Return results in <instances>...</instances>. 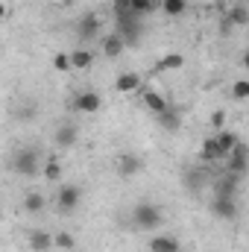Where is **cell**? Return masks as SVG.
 Returning a JSON list of instances; mask_svg holds the SVG:
<instances>
[{
	"label": "cell",
	"mask_w": 249,
	"mask_h": 252,
	"mask_svg": "<svg viewBox=\"0 0 249 252\" xmlns=\"http://www.w3.org/2000/svg\"><path fill=\"white\" fill-rule=\"evenodd\" d=\"M132 223L144 232H156L161 223H164V211L156 205V202H138L132 208Z\"/></svg>",
	"instance_id": "6da1fadb"
},
{
	"label": "cell",
	"mask_w": 249,
	"mask_h": 252,
	"mask_svg": "<svg viewBox=\"0 0 249 252\" xmlns=\"http://www.w3.org/2000/svg\"><path fill=\"white\" fill-rule=\"evenodd\" d=\"M12 167H15V173H21L24 179H35V176L41 173V153L32 150V147L18 150L15 158H12Z\"/></svg>",
	"instance_id": "7a4b0ae2"
},
{
	"label": "cell",
	"mask_w": 249,
	"mask_h": 252,
	"mask_svg": "<svg viewBox=\"0 0 249 252\" xmlns=\"http://www.w3.org/2000/svg\"><path fill=\"white\" fill-rule=\"evenodd\" d=\"M115 167H118V176L121 179H132V176H138L144 170V161L135 153H124V156H118V164Z\"/></svg>",
	"instance_id": "3957f363"
},
{
	"label": "cell",
	"mask_w": 249,
	"mask_h": 252,
	"mask_svg": "<svg viewBox=\"0 0 249 252\" xmlns=\"http://www.w3.org/2000/svg\"><path fill=\"white\" fill-rule=\"evenodd\" d=\"M73 106H76V112H82V115H97V112L103 109V97H100L97 91H82V94H76Z\"/></svg>",
	"instance_id": "277c9868"
},
{
	"label": "cell",
	"mask_w": 249,
	"mask_h": 252,
	"mask_svg": "<svg viewBox=\"0 0 249 252\" xmlns=\"http://www.w3.org/2000/svg\"><path fill=\"white\" fill-rule=\"evenodd\" d=\"M79 202H82V190H79V185H62L59 193H56V205H59L62 211H73Z\"/></svg>",
	"instance_id": "5b68a950"
},
{
	"label": "cell",
	"mask_w": 249,
	"mask_h": 252,
	"mask_svg": "<svg viewBox=\"0 0 249 252\" xmlns=\"http://www.w3.org/2000/svg\"><path fill=\"white\" fill-rule=\"evenodd\" d=\"M211 211L220 217V220H238V202H235V196H214V202H211Z\"/></svg>",
	"instance_id": "8992f818"
},
{
	"label": "cell",
	"mask_w": 249,
	"mask_h": 252,
	"mask_svg": "<svg viewBox=\"0 0 249 252\" xmlns=\"http://www.w3.org/2000/svg\"><path fill=\"white\" fill-rule=\"evenodd\" d=\"M141 88V73H135V70H124L118 79H115V91L118 94H132V91H138Z\"/></svg>",
	"instance_id": "52a82bcc"
},
{
	"label": "cell",
	"mask_w": 249,
	"mask_h": 252,
	"mask_svg": "<svg viewBox=\"0 0 249 252\" xmlns=\"http://www.w3.org/2000/svg\"><path fill=\"white\" fill-rule=\"evenodd\" d=\"M126 50V38L121 32H109L106 38H103V53L109 56V59H118V56H124Z\"/></svg>",
	"instance_id": "ba28073f"
},
{
	"label": "cell",
	"mask_w": 249,
	"mask_h": 252,
	"mask_svg": "<svg viewBox=\"0 0 249 252\" xmlns=\"http://www.w3.org/2000/svg\"><path fill=\"white\" fill-rule=\"evenodd\" d=\"M144 109L147 112H153V115H161L164 109H170V103H167V97L161 94V91H144Z\"/></svg>",
	"instance_id": "9c48e42d"
},
{
	"label": "cell",
	"mask_w": 249,
	"mask_h": 252,
	"mask_svg": "<svg viewBox=\"0 0 249 252\" xmlns=\"http://www.w3.org/2000/svg\"><path fill=\"white\" fill-rule=\"evenodd\" d=\"M220 158H223V153H220V147H217V138L208 135V138L202 141V147H199V161H202V164H214V161H220Z\"/></svg>",
	"instance_id": "30bf717a"
},
{
	"label": "cell",
	"mask_w": 249,
	"mask_h": 252,
	"mask_svg": "<svg viewBox=\"0 0 249 252\" xmlns=\"http://www.w3.org/2000/svg\"><path fill=\"white\" fill-rule=\"evenodd\" d=\"M67 59H70V70H88L94 64L91 50H85V47H76L73 53H67Z\"/></svg>",
	"instance_id": "8fae6325"
},
{
	"label": "cell",
	"mask_w": 249,
	"mask_h": 252,
	"mask_svg": "<svg viewBox=\"0 0 249 252\" xmlns=\"http://www.w3.org/2000/svg\"><path fill=\"white\" fill-rule=\"evenodd\" d=\"M185 64V56L179 53H164L158 62H156V73H170V70H179Z\"/></svg>",
	"instance_id": "7c38bea8"
},
{
	"label": "cell",
	"mask_w": 249,
	"mask_h": 252,
	"mask_svg": "<svg viewBox=\"0 0 249 252\" xmlns=\"http://www.w3.org/2000/svg\"><path fill=\"white\" fill-rule=\"evenodd\" d=\"M150 252H179V241L170 238V235H153Z\"/></svg>",
	"instance_id": "4fadbf2b"
},
{
	"label": "cell",
	"mask_w": 249,
	"mask_h": 252,
	"mask_svg": "<svg viewBox=\"0 0 249 252\" xmlns=\"http://www.w3.org/2000/svg\"><path fill=\"white\" fill-rule=\"evenodd\" d=\"M158 0H126V12H132L135 18H144L150 12H156Z\"/></svg>",
	"instance_id": "5bb4252c"
},
{
	"label": "cell",
	"mask_w": 249,
	"mask_h": 252,
	"mask_svg": "<svg viewBox=\"0 0 249 252\" xmlns=\"http://www.w3.org/2000/svg\"><path fill=\"white\" fill-rule=\"evenodd\" d=\"M214 138H217V147H220V153H223V158L232 153V147L241 141L235 132H229V129H220V132H214Z\"/></svg>",
	"instance_id": "9a60e30c"
},
{
	"label": "cell",
	"mask_w": 249,
	"mask_h": 252,
	"mask_svg": "<svg viewBox=\"0 0 249 252\" xmlns=\"http://www.w3.org/2000/svg\"><path fill=\"white\" fill-rule=\"evenodd\" d=\"M158 118V124H161V129H167V132H176L179 126H182V115L176 112V109H164L161 115H156Z\"/></svg>",
	"instance_id": "2e32d148"
},
{
	"label": "cell",
	"mask_w": 249,
	"mask_h": 252,
	"mask_svg": "<svg viewBox=\"0 0 249 252\" xmlns=\"http://www.w3.org/2000/svg\"><path fill=\"white\" fill-rule=\"evenodd\" d=\"M76 141H79V132H76V126L67 124V126H62V129L56 132V144H59L62 150H70Z\"/></svg>",
	"instance_id": "e0dca14e"
},
{
	"label": "cell",
	"mask_w": 249,
	"mask_h": 252,
	"mask_svg": "<svg viewBox=\"0 0 249 252\" xmlns=\"http://www.w3.org/2000/svg\"><path fill=\"white\" fill-rule=\"evenodd\" d=\"M158 9H161L167 18H179V15H185L187 0H158Z\"/></svg>",
	"instance_id": "ac0fdd59"
},
{
	"label": "cell",
	"mask_w": 249,
	"mask_h": 252,
	"mask_svg": "<svg viewBox=\"0 0 249 252\" xmlns=\"http://www.w3.org/2000/svg\"><path fill=\"white\" fill-rule=\"evenodd\" d=\"M30 247L35 252H47L53 247V235H50V232H32V235H30Z\"/></svg>",
	"instance_id": "d6986e66"
},
{
	"label": "cell",
	"mask_w": 249,
	"mask_h": 252,
	"mask_svg": "<svg viewBox=\"0 0 249 252\" xmlns=\"http://www.w3.org/2000/svg\"><path fill=\"white\" fill-rule=\"evenodd\" d=\"M41 176H44L47 182H59V179H62V161H59V158H47L44 167H41Z\"/></svg>",
	"instance_id": "ffe728a7"
},
{
	"label": "cell",
	"mask_w": 249,
	"mask_h": 252,
	"mask_svg": "<svg viewBox=\"0 0 249 252\" xmlns=\"http://www.w3.org/2000/svg\"><path fill=\"white\" fill-rule=\"evenodd\" d=\"M53 247L70 252V250H76V238H73L70 232H56V235H53Z\"/></svg>",
	"instance_id": "44dd1931"
},
{
	"label": "cell",
	"mask_w": 249,
	"mask_h": 252,
	"mask_svg": "<svg viewBox=\"0 0 249 252\" xmlns=\"http://www.w3.org/2000/svg\"><path fill=\"white\" fill-rule=\"evenodd\" d=\"M24 208H27L30 214H38V211L44 208V196H41V193H35V190H32V193H27V196H24Z\"/></svg>",
	"instance_id": "7402d4cb"
},
{
	"label": "cell",
	"mask_w": 249,
	"mask_h": 252,
	"mask_svg": "<svg viewBox=\"0 0 249 252\" xmlns=\"http://www.w3.org/2000/svg\"><path fill=\"white\" fill-rule=\"evenodd\" d=\"M229 24H235V27H247L249 24V12L244 9V6H235L232 12H229V21H226V27Z\"/></svg>",
	"instance_id": "603a6c76"
},
{
	"label": "cell",
	"mask_w": 249,
	"mask_h": 252,
	"mask_svg": "<svg viewBox=\"0 0 249 252\" xmlns=\"http://www.w3.org/2000/svg\"><path fill=\"white\" fill-rule=\"evenodd\" d=\"M232 97H235V100H247L249 97V79H235V85H232Z\"/></svg>",
	"instance_id": "cb8c5ba5"
},
{
	"label": "cell",
	"mask_w": 249,
	"mask_h": 252,
	"mask_svg": "<svg viewBox=\"0 0 249 252\" xmlns=\"http://www.w3.org/2000/svg\"><path fill=\"white\" fill-rule=\"evenodd\" d=\"M211 129H214V132L226 129V112H223V109H217V112L211 115Z\"/></svg>",
	"instance_id": "d4e9b609"
},
{
	"label": "cell",
	"mask_w": 249,
	"mask_h": 252,
	"mask_svg": "<svg viewBox=\"0 0 249 252\" xmlns=\"http://www.w3.org/2000/svg\"><path fill=\"white\" fill-rule=\"evenodd\" d=\"M53 67H56L59 73L70 70V59H67V53H56V56H53Z\"/></svg>",
	"instance_id": "484cf974"
},
{
	"label": "cell",
	"mask_w": 249,
	"mask_h": 252,
	"mask_svg": "<svg viewBox=\"0 0 249 252\" xmlns=\"http://www.w3.org/2000/svg\"><path fill=\"white\" fill-rule=\"evenodd\" d=\"M97 30H100V21L91 15V18H88V24H82V35H88V38H91V35H97Z\"/></svg>",
	"instance_id": "4316f807"
},
{
	"label": "cell",
	"mask_w": 249,
	"mask_h": 252,
	"mask_svg": "<svg viewBox=\"0 0 249 252\" xmlns=\"http://www.w3.org/2000/svg\"><path fill=\"white\" fill-rule=\"evenodd\" d=\"M6 12H9V9H6V3H3V0H0V21H3V18H6Z\"/></svg>",
	"instance_id": "83f0119b"
},
{
	"label": "cell",
	"mask_w": 249,
	"mask_h": 252,
	"mask_svg": "<svg viewBox=\"0 0 249 252\" xmlns=\"http://www.w3.org/2000/svg\"><path fill=\"white\" fill-rule=\"evenodd\" d=\"M59 3H62V6H70V3H76V0H59Z\"/></svg>",
	"instance_id": "f1b7e54d"
}]
</instances>
